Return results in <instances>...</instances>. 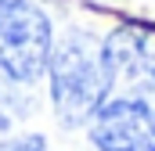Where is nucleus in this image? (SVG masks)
Masks as SVG:
<instances>
[{"label":"nucleus","mask_w":155,"mask_h":151,"mask_svg":"<svg viewBox=\"0 0 155 151\" xmlns=\"http://www.w3.org/2000/svg\"><path fill=\"white\" fill-rule=\"evenodd\" d=\"M47 76L54 112L65 130L90 122V115L112 94V69L90 33H65L58 43H51Z\"/></svg>","instance_id":"1"},{"label":"nucleus","mask_w":155,"mask_h":151,"mask_svg":"<svg viewBox=\"0 0 155 151\" xmlns=\"http://www.w3.org/2000/svg\"><path fill=\"white\" fill-rule=\"evenodd\" d=\"M51 18L33 0H0V72L15 83H36L47 72Z\"/></svg>","instance_id":"2"},{"label":"nucleus","mask_w":155,"mask_h":151,"mask_svg":"<svg viewBox=\"0 0 155 151\" xmlns=\"http://www.w3.org/2000/svg\"><path fill=\"white\" fill-rule=\"evenodd\" d=\"M90 144L97 151H155V86L105 101L90 115Z\"/></svg>","instance_id":"3"},{"label":"nucleus","mask_w":155,"mask_h":151,"mask_svg":"<svg viewBox=\"0 0 155 151\" xmlns=\"http://www.w3.org/2000/svg\"><path fill=\"white\" fill-rule=\"evenodd\" d=\"M101 50L112 69V83H126L134 94L155 86V29L123 25L101 43Z\"/></svg>","instance_id":"4"},{"label":"nucleus","mask_w":155,"mask_h":151,"mask_svg":"<svg viewBox=\"0 0 155 151\" xmlns=\"http://www.w3.org/2000/svg\"><path fill=\"white\" fill-rule=\"evenodd\" d=\"M29 112H33V101L22 94V83H15L11 76L0 72V133L11 130L18 119H25Z\"/></svg>","instance_id":"5"},{"label":"nucleus","mask_w":155,"mask_h":151,"mask_svg":"<svg viewBox=\"0 0 155 151\" xmlns=\"http://www.w3.org/2000/svg\"><path fill=\"white\" fill-rule=\"evenodd\" d=\"M0 151H47V137L43 133H22L11 140H0Z\"/></svg>","instance_id":"6"}]
</instances>
